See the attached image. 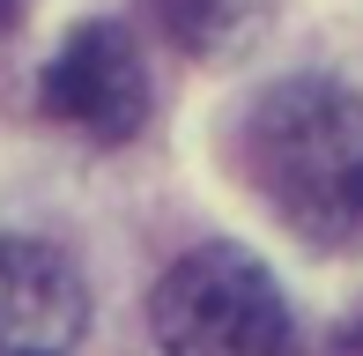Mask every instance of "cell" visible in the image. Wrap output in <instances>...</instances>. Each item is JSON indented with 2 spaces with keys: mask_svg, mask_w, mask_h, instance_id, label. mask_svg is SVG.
Returning <instances> with one entry per match:
<instances>
[{
  "mask_svg": "<svg viewBox=\"0 0 363 356\" xmlns=\"http://www.w3.org/2000/svg\"><path fill=\"white\" fill-rule=\"evenodd\" d=\"M82 282L38 238H0V356H74Z\"/></svg>",
  "mask_w": 363,
  "mask_h": 356,
  "instance_id": "cell-4",
  "label": "cell"
},
{
  "mask_svg": "<svg viewBox=\"0 0 363 356\" xmlns=\"http://www.w3.org/2000/svg\"><path fill=\"white\" fill-rule=\"evenodd\" d=\"M245 8L252 0H163V23H171L178 45H223L245 23Z\"/></svg>",
  "mask_w": 363,
  "mask_h": 356,
  "instance_id": "cell-5",
  "label": "cell"
},
{
  "mask_svg": "<svg viewBox=\"0 0 363 356\" xmlns=\"http://www.w3.org/2000/svg\"><path fill=\"white\" fill-rule=\"evenodd\" d=\"M156 342L163 356H274L289 334V304L274 274L238 245H193L156 282Z\"/></svg>",
  "mask_w": 363,
  "mask_h": 356,
  "instance_id": "cell-2",
  "label": "cell"
},
{
  "mask_svg": "<svg viewBox=\"0 0 363 356\" xmlns=\"http://www.w3.org/2000/svg\"><path fill=\"white\" fill-rule=\"evenodd\" d=\"M341 356H363V312L349 319V327H341Z\"/></svg>",
  "mask_w": 363,
  "mask_h": 356,
  "instance_id": "cell-6",
  "label": "cell"
},
{
  "mask_svg": "<svg viewBox=\"0 0 363 356\" xmlns=\"http://www.w3.org/2000/svg\"><path fill=\"white\" fill-rule=\"evenodd\" d=\"M245 164L304 245L363 238V96L341 82H274L245 119Z\"/></svg>",
  "mask_w": 363,
  "mask_h": 356,
  "instance_id": "cell-1",
  "label": "cell"
},
{
  "mask_svg": "<svg viewBox=\"0 0 363 356\" xmlns=\"http://www.w3.org/2000/svg\"><path fill=\"white\" fill-rule=\"evenodd\" d=\"M8 23H15V0H0V30H8Z\"/></svg>",
  "mask_w": 363,
  "mask_h": 356,
  "instance_id": "cell-7",
  "label": "cell"
},
{
  "mask_svg": "<svg viewBox=\"0 0 363 356\" xmlns=\"http://www.w3.org/2000/svg\"><path fill=\"white\" fill-rule=\"evenodd\" d=\"M45 111L96 141H126L148 119V74H141L134 38L119 23H82L45 67Z\"/></svg>",
  "mask_w": 363,
  "mask_h": 356,
  "instance_id": "cell-3",
  "label": "cell"
}]
</instances>
